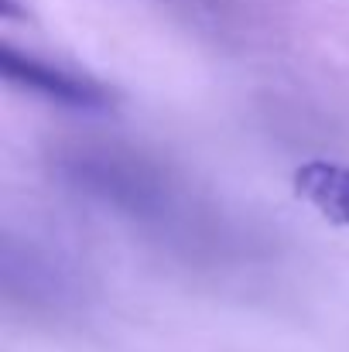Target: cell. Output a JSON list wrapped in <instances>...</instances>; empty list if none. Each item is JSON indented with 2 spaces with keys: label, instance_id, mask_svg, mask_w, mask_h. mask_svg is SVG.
<instances>
[{
  "label": "cell",
  "instance_id": "obj_1",
  "mask_svg": "<svg viewBox=\"0 0 349 352\" xmlns=\"http://www.w3.org/2000/svg\"><path fill=\"white\" fill-rule=\"evenodd\" d=\"M55 171L62 182H69L76 192L89 195L93 202L107 206L110 212L151 226L161 233L185 230L192 223L185 199L171 175L147 161L144 154L123 151V147H65L55 154Z\"/></svg>",
  "mask_w": 349,
  "mask_h": 352
},
{
  "label": "cell",
  "instance_id": "obj_2",
  "mask_svg": "<svg viewBox=\"0 0 349 352\" xmlns=\"http://www.w3.org/2000/svg\"><path fill=\"white\" fill-rule=\"evenodd\" d=\"M0 69H3L7 82L24 86V89H31L45 100H55L62 107H72V110H107V107H114V93L107 86H100L96 79L48 65V62L24 55L10 45L0 48Z\"/></svg>",
  "mask_w": 349,
  "mask_h": 352
},
{
  "label": "cell",
  "instance_id": "obj_3",
  "mask_svg": "<svg viewBox=\"0 0 349 352\" xmlns=\"http://www.w3.org/2000/svg\"><path fill=\"white\" fill-rule=\"evenodd\" d=\"M295 195L308 202L315 212H322L329 223L349 226V168L332 161H305L291 175Z\"/></svg>",
  "mask_w": 349,
  "mask_h": 352
}]
</instances>
